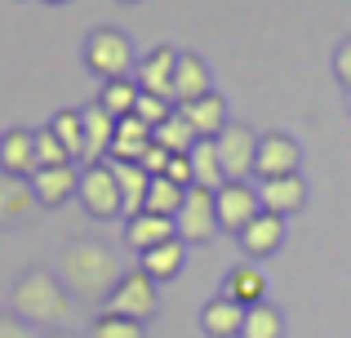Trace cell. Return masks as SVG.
I'll return each mask as SVG.
<instances>
[{"label":"cell","instance_id":"obj_1","mask_svg":"<svg viewBox=\"0 0 351 338\" xmlns=\"http://www.w3.org/2000/svg\"><path fill=\"white\" fill-rule=\"evenodd\" d=\"M125 276L116 263V254L103 241H71L58 254V280L67 285L71 298H85V303H103L116 289V280Z\"/></svg>","mask_w":351,"mask_h":338},{"label":"cell","instance_id":"obj_2","mask_svg":"<svg viewBox=\"0 0 351 338\" xmlns=\"http://www.w3.org/2000/svg\"><path fill=\"white\" fill-rule=\"evenodd\" d=\"M9 312L36 330H62L71 321V294L49 267H27L9 289Z\"/></svg>","mask_w":351,"mask_h":338},{"label":"cell","instance_id":"obj_3","mask_svg":"<svg viewBox=\"0 0 351 338\" xmlns=\"http://www.w3.org/2000/svg\"><path fill=\"white\" fill-rule=\"evenodd\" d=\"M85 67L94 71L98 80H120L134 71V45H129L125 32L116 27H98V32L85 36Z\"/></svg>","mask_w":351,"mask_h":338},{"label":"cell","instance_id":"obj_4","mask_svg":"<svg viewBox=\"0 0 351 338\" xmlns=\"http://www.w3.org/2000/svg\"><path fill=\"white\" fill-rule=\"evenodd\" d=\"M173 232H178L182 245H205V241H214V236L223 232V227H218L214 191H205V187H196V182H191V187L182 191L178 214H173Z\"/></svg>","mask_w":351,"mask_h":338},{"label":"cell","instance_id":"obj_5","mask_svg":"<svg viewBox=\"0 0 351 338\" xmlns=\"http://www.w3.org/2000/svg\"><path fill=\"white\" fill-rule=\"evenodd\" d=\"M76 200L89 218L107 223V218H125V205H120V187H116V173L107 160H94V165L80 169V187H76Z\"/></svg>","mask_w":351,"mask_h":338},{"label":"cell","instance_id":"obj_6","mask_svg":"<svg viewBox=\"0 0 351 338\" xmlns=\"http://www.w3.org/2000/svg\"><path fill=\"white\" fill-rule=\"evenodd\" d=\"M156 307H160V298H156V280L147 276L143 267L125 271V276L116 280V289L103 298V312H112V316H129V321H143V325L156 316Z\"/></svg>","mask_w":351,"mask_h":338},{"label":"cell","instance_id":"obj_7","mask_svg":"<svg viewBox=\"0 0 351 338\" xmlns=\"http://www.w3.org/2000/svg\"><path fill=\"white\" fill-rule=\"evenodd\" d=\"M218 160H223V178L227 182H249L254 178V156H258V134L249 125H232L214 138Z\"/></svg>","mask_w":351,"mask_h":338},{"label":"cell","instance_id":"obj_8","mask_svg":"<svg viewBox=\"0 0 351 338\" xmlns=\"http://www.w3.org/2000/svg\"><path fill=\"white\" fill-rule=\"evenodd\" d=\"M302 169V147L298 138L289 134H263L258 138V156H254V178L267 182V178H289V173Z\"/></svg>","mask_w":351,"mask_h":338},{"label":"cell","instance_id":"obj_9","mask_svg":"<svg viewBox=\"0 0 351 338\" xmlns=\"http://www.w3.org/2000/svg\"><path fill=\"white\" fill-rule=\"evenodd\" d=\"M214 205H218V227L232 232V236H240L258 214H263L258 187H249V182H223V187L214 191Z\"/></svg>","mask_w":351,"mask_h":338},{"label":"cell","instance_id":"obj_10","mask_svg":"<svg viewBox=\"0 0 351 338\" xmlns=\"http://www.w3.org/2000/svg\"><path fill=\"white\" fill-rule=\"evenodd\" d=\"M173 67H178V49H173V45H156L152 53H143V58L134 62L138 89L160 94V98H169V103H173Z\"/></svg>","mask_w":351,"mask_h":338},{"label":"cell","instance_id":"obj_11","mask_svg":"<svg viewBox=\"0 0 351 338\" xmlns=\"http://www.w3.org/2000/svg\"><path fill=\"white\" fill-rule=\"evenodd\" d=\"M80 187V165H40L32 173V191H36V205L45 209H58L76 196Z\"/></svg>","mask_w":351,"mask_h":338},{"label":"cell","instance_id":"obj_12","mask_svg":"<svg viewBox=\"0 0 351 338\" xmlns=\"http://www.w3.org/2000/svg\"><path fill=\"white\" fill-rule=\"evenodd\" d=\"M182 121L196 130V138H218V134L227 130V103L218 89H209V94L191 98V103H178Z\"/></svg>","mask_w":351,"mask_h":338},{"label":"cell","instance_id":"obj_13","mask_svg":"<svg viewBox=\"0 0 351 338\" xmlns=\"http://www.w3.org/2000/svg\"><path fill=\"white\" fill-rule=\"evenodd\" d=\"M258 200H263L267 214H298L302 205H307V182H302V173H289V178H267L258 182Z\"/></svg>","mask_w":351,"mask_h":338},{"label":"cell","instance_id":"obj_14","mask_svg":"<svg viewBox=\"0 0 351 338\" xmlns=\"http://www.w3.org/2000/svg\"><path fill=\"white\" fill-rule=\"evenodd\" d=\"M80 121H85V165H94V160H107V152H112V138H116V116L94 98L89 107H80Z\"/></svg>","mask_w":351,"mask_h":338},{"label":"cell","instance_id":"obj_15","mask_svg":"<svg viewBox=\"0 0 351 338\" xmlns=\"http://www.w3.org/2000/svg\"><path fill=\"white\" fill-rule=\"evenodd\" d=\"M236 241H240V250H245L249 258H271V254L285 245V218H280V214H267V209H263V214H258L254 223H249L245 232L236 236Z\"/></svg>","mask_w":351,"mask_h":338},{"label":"cell","instance_id":"obj_16","mask_svg":"<svg viewBox=\"0 0 351 338\" xmlns=\"http://www.w3.org/2000/svg\"><path fill=\"white\" fill-rule=\"evenodd\" d=\"M173 218H165V214H134V218H125V245L134 254H147V250H156V245H165V241H173Z\"/></svg>","mask_w":351,"mask_h":338},{"label":"cell","instance_id":"obj_17","mask_svg":"<svg viewBox=\"0 0 351 338\" xmlns=\"http://www.w3.org/2000/svg\"><path fill=\"white\" fill-rule=\"evenodd\" d=\"M209 89H214V76H209L205 58H200V53L178 49V67H173V107L191 103V98L209 94Z\"/></svg>","mask_w":351,"mask_h":338},{"label":"cell","instance_id":"obj_18","mask_svg":"<svg viewBox=\"0 0 351 338\" xmlns=\"http://www.w3.org/2000/svg\"><path fill=\"white\" fill-rule=\"evenodd\" d=\"M116 173V187H120V205H125V218L143 214L147 205V187H152V173L143 165H134V160H107Z\"/></svg>","mask_w":351,"mask_h":338},{"label":"cell","instance_id":"obj_19","mask_svg":"<svg viewBox=\"0 0 351 338\" xmlns=\"http://www.w3.org/2000/svg\"><path fill=\"white\" fill-rule=\"evenodd\" d=\"M32 209H36L32 178H18V173L0 169V227L5 223H23Z\"/></svg>","mask_w":351,"mask_h":338},{"label":"cell","instance_id":"obj_20","mask_svg":"<svg viewBox=\"0 0 351 338\" xmlns=\"http://www.w3.org/2000/svg\"><path fill=\"white\" fill-rule=\"evenodd\" d=\"M152 147V125L138 121L134 112L120 116L116 121V138H112V152H107V160H143V152Z\"/></svg>","mask_w":351,"mask_h":338},{"label":"cell","instance_id":"obj_21","mask_svg":"<svg viewBox=\"0 0 351 338\" xmlns=\"http://www.w3.org/2000/svg\"><path fill=\"white\" fill-rule=\"evenodd\" d=\"M0 169L32 178L36 173V130H9L0 134Z\"/></svg>","mask_w":351,"mask_h":338},{"label":"cell","instance_id":"obj_22","mask_svg":"<svg viewBox=\"0 0 351 338\" xmlns=\"http://www.w3.org/2000/svg\"><path fill=\"white\" fill-rule=\"evenodd\" d=\"M240 325H245V303H236V298H227V294H218L214 303H205V312H200L205 338H240Z\"/></svg>","mask_w":351,"mask_h":338},{"label":"cell","instance_id":"obj_23","mask_svg":"<svg viewBox=\"0 0 351 338\" xmlns=\"http://www.w3.org/2000/svg\"><path fill=\"white\" fill-rule=\"evenodd\" d=\"M182 263H187V245H182L178 236L165 241V245H156V250H147V254H138V267H143L156 285H160V280H173L182 271Z\"/></svg>","mask_w":351,"mask_h":338},{"label":"cell","instance_id":"obj_24","mask_svg":"<svg viewBox=\"0 0 351 338\" xmlns=\"http://www.w3.org/2000/svg\"><path fill=\"white\" fill-rule=\"evenodd\" d=\"M223 294L236 298V303H245V307H254V303H263V298H267V276L254 267V263H240V267L227 271Z\"/></svg>","mask_w":351,"mask_h":338},{"label":"cell","instance_id":"obj_25","mask_svg":"<svg viewBox=\"0 0 351 338\" xmlns=\"http://www.w3.org/2000/svg\"><path fill=\"white\" fill-rule=\"evenodd\" d=\"M187 160H191V182L196 187H205V191H218L223 187V160H218V147H214V138H200L196 147L187 152Z\"/></svg>","mask_w":351,"mask_h":338},{"label":"cell","instance_id":"obj_26","mask_svg":"<svg viewBox=\"0 0 351 338\" xmlns=\"http://www.w3.org/2000/svg\"><path fill=\"white\" fill-rule=\"evenodd\" d=\"M152 143H160V147L169 152V156H187V152L196 147L200 138H196V130H191V125L182 121V112L173 107V116H169V121H165V125H156V130H152Z\"/></svg>","mask_w":351,"mask_h":338},{"label":"cell","instance_id":"obj_27","mask_svg":"<svg viewBox=\"0 0 351 338\" xmlns=\"http://www.w3.org/2000/svg\"><path fill=\"white\" fill-rule=\"evenodd\" d=\"M49 130L58 134V143L67 147V156L76 160H85V121H80V112H71V107H62V112H53V121H49Z\"/></svg>","mask_w":351,"mask_h":338},{"label":"cell","instance_id":"obj_28","mask_svg":"<svg viewBox=\"0 0 351 338\" xmlns=\"http://www.w3.org/2000/svg\"><path fill=\"white\" fill-rule=\"evenodd\" d=\"M240 338H285V321L271 303H254L245 307V325H240Z\"/></svg>","mask_w":351,"mask_h":338},{"label":"cell","instance_id":"obj_29","mask_svg":"<svg viewBox=\"0 0 351 338\" xmlns=\"http://www.w3.org/2000/svg\"><path fill=\"white\" fill-rule=\"evenodd\" d=\"M182 191L187 187H178L173 178H165V173H156L152 178V187H147V214H165V218H173L178 214V205H182Z\"/></svg>","mask_w":351,"mask_h":338},{"label":"cell","instance_id":"obj_30","mask_svg":"<svg viewBox=\"0 0 351 338\" xmlns=\"http://www.w3.org/2000/svg\"><path fill=\"white\" fill-rule=\"evenodd\" d=\"M98 103L107 107V112L116 116H129L134 112V103H138V80H129V76H120V80H103V89H98Z\"/></svg>","mask_w":351,"mask_h":338},{"label":"cell","instance_id":"obj_31","mask_svg":"<svg viewBox=\"0 0 351 338\" xmlns=\"http://www.w3.org/2000/svg\"><path fill=\"white\" fill-rule=\"evenodd\" d=\"M89 338H147L143 321H129V316H112V312H98L94 325H89Z\"/></svg>","mask_w":351,"mask_h":338},{"label":"cell","instance_id":"obj_32","mask_svg":"<svg viewBox=\"0 0 351 338\" xmlns=\"http://www.w3.org/2000/svg\"><path fill=\"white\" fill-rule=\"evenodd\" d=\"M40 165H76L49 125H45V130H36V169H40Z\"/></svg>","mask_w":351,"mask_h":338},{"label":"cell","instance_id":"obj_33","mask_svg":"<svg viewBox=\"0 0 351 338\" xmlns=\"http://www.w3.org/2000/svg\"><path fill=\"white\" fill-rule=\"evenodd\" d=\"M134 116H138V121H147V125L156 130V125H165V121L173 116V103H169V98H160V94H147V89H138Z\"/></svg>","mask_w":351,"mask_h":338},{"label":"cell","instance_id":"obj_34","mask_svg":"<svg viewBox=\"0 0 351 338\" xmlns=\"http://www.w3.org/2000/svg\"><path fill=\"white\" fill-rule=\"evenodd\" d=\"M334 76H338V85L351 94V36L334 49Z\"/></svg>","mask_w":351,"mask_h":338},{"label":"cell","instance_id":"obj_35","mask_svg":"<svg viewBox=\"0 0 351 338\" xmlns=\"http://www.w3.org/2000/svg\"><path fill=\"white\" fill-rule=\"evenodd\" d=\"M0 338H36V334H32V325H27L23 316L0 312Z\"/></svg>","mask_w":351,"mask_h":338},{"label":"cell","instance_id":"obj_36","mask_svg":"<svg viewBox=\"0 0 351 338\" xmlns=\"http://www.w3.org/2000/svg\"><path fill=\"white\" fill-rule=\"evenodd\" d=\"M138 165H143V169H147V173L156 178V173H165V165H169V152H165L160 143H152V147L143 152V160H138Z\"/></svg>","mask_w":351,"mask_h":338},{"label":"cell","instance_id":"obj_37","mask_svg":"<svg viewBox=\"0 0 351 338\" xmlns=\"http://www.w3.org/2000/svg\"><path fill=\"white\" fill-rule=\"evenodd\" d=\"M165 178H173L178 187H191V160H187V156H169V165H165Z\"/></svg>","mask_w":351,"mask_h":338},{"label":"cell","instance_id":"obj_38","mask_svg":"<svg viewBox=\"0 0 351 338\" xmlns=\"http://www.w3.org/2000/svg\"><path fill=\"white\" fill-rule=\"evenodd\" d=\"M45 338H80V334H71V330H49Z\"/></svg>","mask_w":351,"mask_h":338},{"label":"cell","instance_id":"obj_39","mask_svg":"<svg viewBox=\"0 0 351 338\" xmlns=\"http://www.w3.org/2000/svg\"><path fill=\"white\" fill-rule=\"evenodd\" d=\"M45 5H67V0H45Z\"/></svg>","mask_w":351,"mask_h":338},{"label":"cell","instance_id":"obj_40","mask_svg":"<svg viewBox=\"0 0 351 338\" xmlns=\"http://www.w3.org/2000/svg\"><path fill=\"white\" fill-rule=\"evenodd\" d=\"M120 5H138V0H120Z\"/></svg>","mask_w":351,"mask_h":338},{"label":"cell","instance_id":"obj_41","mask_svg":"<svg viewBox=\"0 0 351 338\" xmlns=\"http://www.w3.org/2000/svg\"><path fill=\"white\" fill-rule=\"evenodd\" d=\"M347 107H351V94H347Z\"/></svg>","mask_w":351,"mask_h":338}]
</instances>
